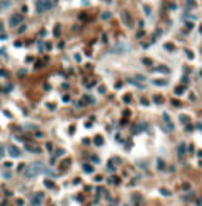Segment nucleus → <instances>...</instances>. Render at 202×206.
<instances>
[{
  "label": "nucleus",
  "mask_w": 202,
  "mask_h": 206,
  "mask_svg": "<svg viewBox=\"0 0 202 206\" xmlns=\"http://www.w3.org/2000/svg\"><path fill=\"white\" fill-rule=\"evenodd\" d=\"M46 168L43 166V163L40 162H35V163H32L27 166V170H25V176L27 178H33V176H38L40 173H46Z\"/></svg>",
  "instance_id": "nucleus-1"
},
{
  "label": "nucleus",
  "mask_w": 202,
  "mask_h": 206,
  "mask_svg": "<svg viewBox=\"0 0 202 206\" xmlns=\"http://www.w3.org/2000/svg\"><path fill=\"white\" fill-rule=\"evenodd\" d=\"M122 19H123V22H125V24H128V25H131V24H133L131 16L128 14V13H123V14H122Z\"/></svg>",
  "instance_id": "nucleus-5"
},
{
  "label": "nucleus",
  "mask_w": 202,
  "mask_h": 206,
  "mask_svg": "<svg viewBox=\"0 0 202 206\" xmlns=\"http://www.w3.org/2000/svg\"><path fill=\"white\" fill-rule=\"evenodd\" d=\"M182 92H183V89H182V87H178V89H175V94H177V95H180Z\"/></svg>",
  "instance_id": "nucleus-15"
},
{
  "label": "nucleus",
  "mask_w": 202,
  "mask_h": 206,
  "mask_svg": "<svg viewBox=\"0 0 202 206\" xmlns=\"http://www.w3.org/2000/svg\"><path fill=\"white\" fill-rule=\"evenodd\" d=\"M183 149H185V144L182 143V144H180V146H178V154H180V155H183V152H185V151H183Z\"/></svg>",
  "instance_id": "nucleus-10"
},
{
  "label": "nucleus",
  "mask_w": 202,
  "mask_h": 206,
  "mask_svg": "<svg viewBox=\"0 0 202 206\" xmlns=\"http://www.w3.org/2000/svg\"><path fill=\"white\" fill-rule=\"evenodd\" d=\"M10 0H2V3H0V8L2 10H5V8H10Z\"/></svg>",
  "instance_id": "nucleus-7"
},
{
  "label": "nucleus",
  "mask_w": 202,
  "mask_h": 206,
  "mask_svg": "<svg viewBox=\"0 0 202 206\" xmlns=\"http://www.w3.org/2000/svg\"><path fill=\"white\" fill-rule=\"evenodd\" d=\"M22 21H24V16L19 14V13H14V14L10 16L8 24H10V27H19V24H22Z\"/></svg>",
  "instance_id": "nucleus-3"
},
{
  "label": "nucleus",
  "mask_w": 202,
  "mask_h": 206,
  "mask_svg": "<svg viewBox=\"0 0 202 206\" xmlns=\"http://www.w3.org/2000/svg\"><path fill=\"white\" fill-rule=\"evenodd\" d=\"M111 18V13H103V19H109Z\"/></svg>",
  "instance_id": "nucleus-13"
},
{
  "label": "nucleus",
  "mask_w": 202,
  "mask_h": 206,
  "mask_svg": "<svg viewBox=\"0 0 202 206\" xmlns=\"http://www.w3.org/2000/svg\"><path fill=\"white\" fill-rule=\"evenodd\" d=\"M180 121H182V122H188L189 119L186 118V116H180Z\"/></svg>",
  "instance_id": "nucleus-14"
},
{
  "label": "nucleus",
  "mask_w": 202,
  "mask_h": 206,
  "mask_svg": "<svg viewBox=\"0 0 202 206\" xmlns=\"http://www.w3.org/2000/svg\"><path fill=\"white\" fill-rule=\"evenodd\" d=\"M3 155H5V146L3 144H0V159H2Z\"/></svg>",
  "instance_id": "nucleus-9"
},
{
  "label": "nucleus",
  "mask_w": 202,
  "mask_h": 206,
  "mask_svg": "<svg viewBox=\"0 0 202 206\" xmlns=\"http://www.w3.org/2000/svg\"><path fill=\"white\" fill-rule=\"evenodd\" d=\"M95 143H97V144H101V143H103V140H101L100 136H97V140H95Z\"/></svg>",
  "instance_id": "nucleus-16"
},
{
  "label": "nucleus",
  "mask_w": 202,
  "mask_h": 206,
  "mask_svg": "<svg viewBox=\"0 0 202 206\" xmlns=\"http://www.w3.org/2000/svg\"><path fill=\"white\" fill-rule=\"evenodd\" d=\"M44 186H48V187H54V184L51 181H44Z\"/></svg>",
  "instance_id": "nucleus-12"
},
{
  "label": "nucleus",
  "mask_w": 202,
  "mask_h": 206,
  "mask_svg": "<svg viewBox=\"0 0 202 206\" xmlns=\"http://www.w3.org/2000/svg\"><path fill=\"white\" fill-rule=\"evenodd\" d=\"M144 11H145V16H152V10H150V7L144 5Z\"/></svg>",
  "instance_id": "nucleus-8"
},
{
  "label": "nucleus",
  "mask_w": 202,
  "mask_h": 206,
  "mask_svg": "<svg viewBox=\"0 0 202 206\" xmlns=\"http://www.w3.org/2000/svg\"><path fill=\"white\" fill-rule=\"evenodd\" d=\"M84 170H85V171H88V173H90V171H93V168H92L90 165H84Z\"/></svg>",
  "instance_id": "nucleus-11"
},
{
  "label": "nucleus",
  "mask_w": 202,
  "mask_h": 206,
  "mask_svg": "<svg viewBox=\"0 0 202 206\" xmlns=\"http://www.w3.org/2000/svg\"><path fill=\"white\" fill-rule=\"evenodd\" d=\"M8 152H10L11 157H19V149L16 148V146H10L8 148Z\"/></svg>",
  "instance_id": "nucleus-4"
},
{
  "label": "nucleus",
  "mask_w": 202,
  "mask_h": 206,
  "mask_svg": "<svg viewBox=\"0 0 202 206\" xmlns=\"http://www.w3.org/2000/svg\"><path fill=\"white\" fill-rule=\"evenodd\" d=\"M54 7L52 0H38L36 2V13H44V11H49Z\"/></svg>",
  "instance_id": "nucleus-2"
},
{
  "label": "nucleus",
  "mask_w": 202,
  "mask_h": 206,
  "mask_svg": "<svg viewBox=\"0 0 202 206\" xmlns=\"http://www.w3.org/2000/svg\"><path fill=\"white\" fill-rule=\"evenodd\" d=\"M41 198H43V195L33 197V198H32V205H33V206H40V205H41Z\"/></svg>",
  "instance_id": "nucleus-6"
}]
</instances>
